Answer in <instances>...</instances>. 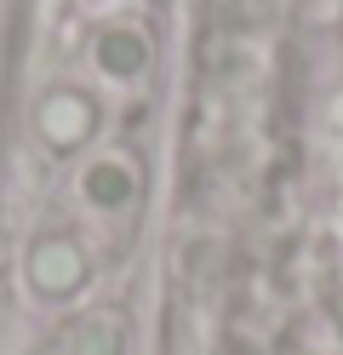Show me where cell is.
Wrapping results in <instances>:
<instances>
[{"label":"cell","mask_w":343,"mask_h":355,"mask_svg":"<svg viewBox=\"0 0 343 355\" xmlns=\"http://www.w3.org/2000/svg\"><path fill=\"white\" fill-rule=\"evenodd\" d=\"M86 69L103 92H137L155 69V35L132 17H98L86 35Z\"/></svg>","instance_id":"obj_4"},{"label":"cell","mask_w":343,"mask_h":355,"mask_svg":"<svg viewBox=\"0 0 343 355\" xmlns=\"http://www.w3.org/2000/svg\"><path fill=\"white\" fill-rule=\"evenodd\" d=\"M91 275H98V258H91V247L75 230H40L29 247H23V286H29V298H40V304L80 298L91 286Z\"/></svg>","instance_id":"obj_3"},{"label":"cell","mask_w":343,"mask_h":355,"mask_svg":"<svg viewBox=\"0 0 343 355\" xmlns=\"http://www.w3.org/2000/svg\"><path fill=\"white\" fill-rule=\"evenodd\" d=\"M69 195L91 224H126L143 201V166H137L132 149H86L75 178H69Z\"/></svg>","instance_id":"obj_1"},{"label":"cell","mask_w":343,"mask_h":355,"mask_svg":"<svg viewBox=\"0 0 343 355\" xmlns=\"http://www.w3.org/2000/svg\"><path fill=\"white\" fill-rule=\"evenodd\" d=\"M126 349V332L114 315H91L69 332V355H121Z\"/></svg>","instance_id":"obj_5"},{"label":"cell","mask_w":343,"mask_h":355,"mask_svg":"<svg viewBox=\"0 0 343 355\" xmlns=\"http://www.w3.org/2000/svg\"><path fill=\"white\" fill-rule=\"evenodd\" d=\"M29 132L35 144L52 155V161H75L98 144L103 132V98L80 80H58L35 98V115H29Z\"/></svg>","instance_id":"obj_2"}]
</instances>
